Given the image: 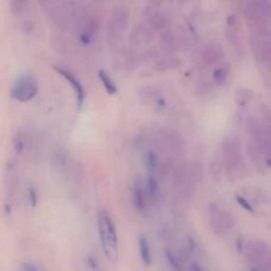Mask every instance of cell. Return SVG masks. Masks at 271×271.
I'll return each mask as SVG.
<instances>
[{
	"instance_id": "6da1fadb",
	"label": "cell",
	"mask_w": 271,
	"mask_h": 271,
	"mask_svg": "<svg viewBox=\"0 0 271 271\" xmlns=\"http://www.w3.org/2000/svg\"><path fill=\"white\" fill-rule=\"evenodd\" d=\"M97 228L103 253L108 262L116 263L119 258V242L116 226L112 216L106 210L97 214Z\"/></svg>"
},
{
	"instance_id": "7a4b0ae2",
	"label": "cell",
	"mask_w": 271,
	"mask_h": 271,
	"mask_svg": "<svg viewBox=\"0 0 271 271\" xmlns=\"http://www.w3.org/2000/svg\"><path fill=\"white\" fill-rule=\"evenodd\" d=\"M224 166L228 177L236 179L243 172V159L240 154V144L234 139H227L223 143Z\"/></svg>"
},
{
	"instance_id": "3957f363",
	"label": "cell",
	"mask_w": 271,
	"mask_h": 271,
	"mask_svg": "<svg viewBox=\"0 0 271 271\" xmlns=\"http://www.w3.org/2000/svg\"><path fill=\"white\" fill-rule=\"evenodd\" d=\"M38 90L36 80L30 74H25L20 77L11 89V96L20 102L31 100Z\"/></svg>"
},
{
	"instance_id": "277c9868",
	"label": "cell",
	"mask_w": 271,
	"mask_h": 271,
	"mask_svg": "<svg viewBox=\"0 0 271 271\" xmlns=\"http://www.w3.org/2000/svg\"><path fill=\"white\" fill-rule=\"evenodd\" d=\"M210 227L215 234L223 236L235 226L234 218L230 212L213 207L210 211Z\"/></svg>"
},
{
	"instance_id": "5b68a950",
	"label": "cell",
	"mask_w": 271,
	"mask_h": 271,
	"mask_svg": "<svg viewBox=\"0 0 271 271\" xmlns=\"http://www.w3.org/2000/svg\"><path fill=\"white\" fill-rule=\"evenodd\" d=\"M270 254V248L262 241H253L246 248V256L248 262L254 266H262L269 262Z\"/></svg>"
},
{
	"instance_id": "8992f818",
	"label": "cell",
	"mask_w": 271,
	"mask_h": 271,
	"mask_svg": "<svg viewBox=\"0 0 271 271\" xmlns=\"http://www.w3.org/2000/svg\"><path fill=\"white\" fill-rule=\"evenodd\" d=\"M192 172L187 165H181L175 170V184L184 197L192 196L193 192Z\"/></svg>"
},
{
	"instance_id": "52a82bcc",
	"label": "cell",
	"mask_w": 271,
	"mask_h": 271,
	"mask_svg": "<svg viewBox=\"0 0 271 271\" xmlns=\"http://www.w3.org/2000/svg\"><path fill=\"white\" fill-rule=\"evenodd\" d=\"M129 23V14L126 10L119 9L113 13L110 23H108V30H110V35L118 36L121 34L124 30L128 27Z\"/></svg>"
},
{
	"instance_id": "ba28073f",
	"label": "cell",
	"mask_w": 271,
	"mask_h": 271,
	"mask_svg": "<svg viewBox=\"0 0 271 271\" xmlns=\"http://www.w3.org/2000/svg\"><path fill=\"white\" fill-rule=\"evenodd\" d=\"M146 18H147V23H148L150 30L161 31V32L168 30L169 20L167 16L162 12H159L157 9L155 8L147 9Z\"/></svg>"
},
{
	"instance_id": "9c48e42d",
	"label": "cell",
	"mask_w": 271,
	"mask_h": 271,
	"mask_svg": "<svg viewBox=\"0 0 271 271\" xmlns=\"http://www.w3.org/2000/svg\"><path fill=\"white\" fill-rule=\"evenodd\" d=\"M54 69H56L58 71V73L63 75V77L71 84L72 88H73V90L75 92V95H77L78 106H79V108H82L83 103L85 101V91H84V88H83V86L81 85L80 81L78 80V78H75L74 74H72L70 71L64 69V68L54 67Z\"/></svg>"
},
{
	"instance_id": "30bf717a",
	"label": "cell",
	"mask_w": 271,
	"mask_h": 271,
	"mask_svg": "<svg viewBox=\"0 0 271 271\" xmlns=\"http://www.w3.org/2000/svg\"><path fill=\"white\" fill-rule=\"evenodd\" d=\"M166 142L169 147L176 154H182L186 150V141L182 136L174 131H168L165 134Z\"/></svg>"
},
{
	"instance_id": "8fae6325",
	"label": "cell",
	"mask_w": 271,
	"mask_h": 271,
	"mask_svg": "<svg viewBox=\"0 0 271 271\" xmlns=\"http://www.w3.org/2000/svg\"><path fill=\"white\" fill-rule=\"evenodd\" d=\"M224 57V49L220 45H209L201 52V60L205 65L218 63Z\"/></svg>"
},
{
	"instance_id": "7c38bea8",
	"label": "cell",
	"mask_w": 271,
	"mask_h": 271,
	"mask_svg": "<svg viewBox=\"0 0 271 271\" xmlns=\"http://www.w3.org/2000/svg\"><path fill=\"white\" fill-rule=\"evenodd\" d=\"M148 196L146 191L142 189L140 184H136L133 190V202L137 211L144 212L147 208Z\"/></svg>"
},
{
	"instance_id": "4fadbf2b",
	"label": "cell",
	"mask_w": 271,
	"mask_h": 271,
	"mask_svg": "<svg viewBox=\"0 0 271 271\" xmlns=\"http://www.w3.org/2000/svg\"><path fill=\"white\" fill-rule=\"evenodd\" d=\"M138 246L141 261H142L143 265L150 266L151 263H153V256H151L149 242L145 235H140L138 240Z\"/></svg>"
},
{
	"instance_id": "5bb4252c",
	"label": "cell",
	"mask_w": 271,
	"mask_h": 271,
	"mask_svg": "<svg viewBox=\"0 0 271 271\" xmlns=\"http://www.w3.org/2000/svg\"><path fill=\"white\" fill-rule=\"evenodd\" d=\"M97 34H99V24L94 19H89L84 27L82 41L84 44H89L97 36Z\"/></svg>"
},
{
	"instance_id": "9a60e30c",
	"label": "cell",
	"mask_w": 271,
	"mask_h": 271,
	"mask_svg": "<svg viewBox=\"0 0 271 271\" xmlns=\"http://www.w3.org/2000/svg\"><path fill=\"white\" fill-rule=\"evenodd\" d=\"M256 13L267 20L271 19V2L270 0H250L249 4Z\"/></svg>"
},
{
	"instance_id": "2e32d148",
	"label": "cell",
	"mask_w": 271,
	"mask_h": 271,
	"mask_svg": "<svg viewBox=\"0 0 271 271\" xmlns=\"http://www.w3.org/2000/svg\"><path fill=\"white\" fill-rule=\"evenodd\" d=\"M140 97L146 104L153 102V101H158L161 99L159 90L157 88L153 87V86H144V87L141 88Z\"/></svg>"
},
{
	"instance_id": "e0dca14e",
	"label": "cell",
	"mask_w": 271,
	"mask_h": 271,
	"mask_svg": "<svg viewBox=\"0 0 271 271\" xmlns=\"http://www.w3.org/2000/svg\"><path fill=\"white\" fill-rule=\"evenodd\" d=\"M179 65H180V61L175 58L162 59L155 65V70L159 73H165L169 70L177 68Z\"/></svg>"
},
{
	"instance_id": "ac0fdd59",
	"label": "cell",
	"mask_w": 271,
	"mask_h": 271,
	"mask_svg": "<svg viewBox=\"0 0 271 271\" xmlns=\"http://www.w3.org/2000/svg\"><path fill=\"white\" fill-rule=\"evenodd\" d=\"M161 41L164 47L169 51H175L177 49L178 39L170 30L161 32Z\"/></svg>"
},
{
	"instance_id": "d6986e66",
	"label": "cell",
	"mask_w": 271,
	"mask_h": 271,
	"mask_svg": "<svg viewBox=\"0 0 271 271\" xmlns=\"http://www.w3.org/2000/svg\"><path fill=\"white\" fill-rule=\"evenodd\" d=\"M228 75H229V68L220 67L213 72L212 81L216 86H219V87H223V86H225L227 83Z\"/></svg>"
},
{
	"instance_id": "ffe728a7",
	"label": "cell",
	"mask_w": 271,
	"mask_h": 271,
	"mask_svg": "<svg viewBox=\"0 0 271 271\" xmlns=\"http://www.w3.org/2000/svg\"><path fill=\"white\" fill-rule=\"evenodd\" d=\"M12 144H13V148H14L16 154H21L25 150L26 138H25V134L21 132L20 129L16 131L15 134L13 135Z\"/></svg>"
},
{
	"instance_id": "44dd1931",
	"label": "cell",
	"mask_w": 271,
	"mask_h": 271,
	"mask_svg": "<svg viewBox=\"0 0 271 271\" xmlns=\"http://www.w3.org/2000/svg\"><path fill=\"white\" fill-rule=\"evenodd\" d=\"M144 165H145L146 169L148 171H150V172L156 171L158 169V165H159L158 156H157V154L155 153L154 150L145 151V154H144Z\"/></svg>"
},
{
	"instance_id": "7402d4cb",
	"label": "cell",
	"mask_w": 271,
	"mask_h": 271,
	"mask_svg": "<svg viewBox=\"0 0 271 271\" xmlns=\"http://www.w3.org/2000/svg\"><path fill=\"white\" fill-rule=\"evenodd\" d=\"M146 194L148 199H155L159 193V184L154 176H149L146 181Z\"/></svg>"
},
{
	"instance_id": "603a6c76",
	"label": "cell",
	"mask_w": 271,
	"mask_h": 271,
	"mask_svg": "<svg viewBox=\"0 0 271 271\" xmlns=\"http://www.w3.org/2000/svg\"><path fill=\"white\" fill-rule=\"evenodd\" d=\"M99 77H100V80L101 82L103 83L104 85V88L106 89V91L110 93V94H115L117 93L118 89H117V86L115 85V83L113 82L112 78L110 77V75H108L105 71L101 70L99 72Z\"/></svg>"
},
{
	"instance_id": "cb8c5ba5",
	"label": "cell",
	"mask_w": 271,
	"mask_h": 271,
	"mask_svg": "<svg viewBox=\"0 0 271 271\" xmlns=\"http://www.w3.org/2000/svg\"><path fill=\"white\" fill-rule=\"evenodd\" d=\"M28 6V0H11V11L14 15L23 14Z\"/></svg>"
},
{
	"instance_id": "d4e9b609",
	"label": "cell",
	"mask_w": 271,
	"mask_h": 271,
	"mask_svg": "<svg viewBox=\"0 0 271 271\" xmlns=\"http://www.w3.org/2000/svg\"><path fill=\"white\" fill-rule=\"evenodd\" d=\"M166 257H167V262L171 266V268L174 271H183L182 264L180 263L179 259L176 257V255L173 253L172 251L167 250L166 251Z\"/></svg>"
},
{
	"instance_id": "484cf974",
	"label": "cell",
	"mask_w": 271,
	"mask_h": 271,
	"mask_svg": "<svg viewBox=\"0 0 271 271\" xmlns=\"http://www.w3.org/2000/svg\"><path fill=\"white\" fill-rule=\"evenodd\" d=\"M247 153L253 160H259L264 156L261 147H259L258 144L255 143V142L249 143L247 145Z\"/></svg>"
},
{
	"instance_id": "4316f807",
	"label": "cell",
	"mask_w": 271,
	"mask_h": 271,
	"mask_svg": "<svg viewBox=\"0 0 271 271\" xmlns=\"http://www.w3.org/2000/svg\"><path fill=\"white\" fill-rule=\"evenodd\" d=\"M252 96V91L249 90L248 88H240L235 92V100L237 103L244 104L248 100H250Z\"/></svg>"
},
{
	"instance_id": "83f0119b",
	"label": "cell",
	"mask_w": 271,
	"mask_h": 271,
	"mask_svg": "<svg viewBox=\"0 0 271 271\" xmlns=\"http://www.w3.org/2000/svg\"><path fill=\"white\" fill-rule=\"evenodd\" d=\"M53 162L59 169L64 168L67 164V154L64 150H58L53 155Z\"/></svg>"
},
{
	"instance_id": "f1b7e54d",
	"label": "cell",
	"mask_w": 271,
	"mask_h": 271,
	"mask_svg": "<svg viewBox=\"0 0 271 271\" xmlns=\"http://www.w3.org/2000/svg\"><path fill=\"white\" fill-rule=\"evenodd\" d=\"M20 30H21V32H23V33H25L27 35L33 34L34 32L36 31L35 21L31 20V19L24 20L23 23H21V25H20Z\"/></svg>"
},
{
	"instance_id": "f546056e",
	"label": "cell",
	"mask_w": 271,
	"mask_h": 271,
	"mask_svg": "<svg viewBox=\"0 0 271 271\" xmlns=\"http://www.w3.org/2000/svg\"><path fill=\"white\" fill-rule=\"evenodd\" d=\"M28 198H29V202L32 205V207H36L39 197H38V192L36 190L35 187H30L28 190Z\"/></svg>"
},
{
	"instance_id": "4dcf8cb0",
	"label": "cell",
	"mask_w": 271,
	"mask_h": 271,
	"mask_svg": "<svg viewBox=\"0 0 271 271\" xmlns=\"http://www.w3.org/2000/svg\"><path fill=\"white\" fill-rule=\"evenodd\" d=\"M226 37H227V40L229 41L231 45H236V44H237V41H238L237 29L227 27V30H226Z\"/></svg>"
},
{
	"instance_id": "1f68e13d",
	"label": "cell",
	"mask_w": 271,
	"mask_h": 271,
	"mask_svg": "<svg viewBox=\"0 0 271 271\" xmlns=\"http://www.w3.org/2000/svg\"><path fill=\"white\" fill-rule=\"evenodd\" d=\"M211 90L210 84L205 81H202L196 86V94L199 96H205Z\"/></svg>"
},
{
	"instance_id": "d6a6232c",
	"label": "cell",
	"mask_w": 271,
	"mask_h": 271,
	"mask_svg": "<svg viewBox=\"0 0 271 271\" xmlns=\"http://www.w3.org/2000/svg\"><path fill=\"white\" fill-rule=\"evenodd\" d=\"M257 144L261 147L263 155L266 156L268 159H271V139H266Z\"/></svg>"
},
{
	"instance_id": "836d02e7",
	"label": "cell",
	"mask_w": 271,
	"mask_h": 271,
	"mask_svg": "<svg viewBox=\"0 0 271 271\" xmlns=\"http://www.w3.org/2000/svg\"><path fill=\"white\" fill-rule=\"evenodd\" d=\"M261 113L264 118V123L271 127V110L267 105H261Z\"/></svg>"
},
{
	"instance_id": "e575fe53",
	"label": "cell",
	"mask_w": 271,
	"mask_h": 271,
	"mask_svg": "<svg viewBox=\"0 0 271 271\" xmlns=\"http://www.w3.org/2000/svg\"><path fill=\"white\" fill-rule=\"evenodd\" d=\"M19 271H42L41 268L35 264V263H32V262H25L23 265L20 266L19 268Z\"/></svg>"
},
{
	"instance_id": "d590c367",
	"label": "cell",
	"mask_w": 271,
	"mask_h": 271,
	"mask_svg": "<svg viewBox=\"0 0 271 271\" xmlns=\"http://www.w3.org/2000/svg\"><path fill=\"white\" fill-rule=\"evenodd\" d=\"M236 200H237L238 204H240L241 207H243L245 210H247V211H249V212H253V208L251 207V204L249 203L244 197L236 196Z\"/></svg>"
},
{
	"instance_id": "8d00e7d4",
	"label": "cell",
	"mask_w": 271,
	"mask_h": 271,
	"mask_svg": "<svg viewBox=\"0 0 271 271\" xmlns=\"http://www.w3.org/2000/svg\"><path fill=\"white\" fill-rule=\"evenodd\" d=\"M149 2H150V5L153 6V8H154V7L158 8V7H160L162 4H164V0H149Z\"/></svg>"
},
{
	"instance_id": "74e56055",
	"label": "cell",
	"mask_w": 271,
	"mask_h": 271,
	"mask_svg": "<svg viewBox=\"0 0 271 271\" xmlns=\"http://www.w3.org/2000/svg\"><path fill=\"white\" fill-rule=\"evenodd\" d=\"M184 2H189V0H184Z\"/></svg>"
}]
</instances>
